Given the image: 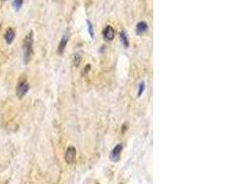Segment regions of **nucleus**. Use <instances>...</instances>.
<instances>
[{
  "label": "nucleus",
  "instance_id": "f257e3e1",
  "mask_svg": "<svg viewBox=\"0 0 245 184\" xmlns=\"http://www.w3.org/2000/svg\"><path fill=\"white\" fill-rule=\"evenodd\" d=\"M33 43H34V35L33 31L30 30L25 37L23 41V54H24V62L25 64H29L33 55Z\"/></svg>",
  "mask_w": 245,
  "mask_h": 184
},
{
  "label": "nucleus",
  "instance_id": "f03ea898",
  "mask_svg": "<svg viewBox=\"0 0 245 184\" xmlns=\"http://www.w3.org/2000/svg\"><path fill=\"white\" fill-rule=\"evenodd\" d=\"M29 89V83L26 79L20 80L17 86V90H16L17 97L19 99H22L25 97V95L28 93Z\"/></svg>",
  "mask_w": 245,
  "mask_h": 184
},
{
  "label": "nucleus",
  "instance_id": "7ed1b4c3",
  "mask_svg": "<svg viewBox=\"0 0 245 184\" xmlns=\"http://www.w3.org/2000/svg\"><path fill=\"white\" fill-rule=\"evenodd\" d=\"M122 149H123V144H117L112 149V151L110 152V155H109V158L112 162H117L119 160Z\"/></svg>",
  "mask_w": 245,
  "mask_h": 184
},
{
  "label": "nucleus",
  "instance_id": "20e7f679",
  "mask_svg": "<svg viewBox=\"0 0 245 184\" xmlns=\"http://www.w3.org/2000/svg\"><path fill=\"white\" fill-rule=\"evenodd\" d=\"M75 157H76V149L74 148V146H69L65 152V155H64V159H65L66 163L67 164L73 163Z\"/></svg>",
  "mask_w": 245,
  "mask_h": 184
},
{
  "label": "nucleus",
  "instance_id": "39448f33",
  "mask_svg": "<svg viewBox=\"0 0 245 184\" xmlns=\"http://www.w3.org/2000/svg\"><path fill=\"white\" fill-rule=\"evenodd\" d=\"M114 36H115L114 29L110 25H107L104 29V30H103V37H104V39L106 41H107V42H111L114 39Z\"/></svg>",
  "mask_w": 245,
  "mask_h": 184
},
{
  "label": "nucleus",
  "instance_id": "423d86ee",
  "mask_svg": "<svg viewBox=\"0 0 245 184\" xmlns=\"http://www.w3.org/2000/svg\"><path fill=\"white\" fill-rule=\"evenodd\" d=\"M15 36H16V32L15 30L12 29V28H9L5 33V40L7 42L8 44H11L14 38H15Z\"/></svg>",
  "mask_w": 245,
  "mask_h": 184
},
{
  "label": "nucleus",
  "instance_id": "0eeeda50",
  "mask_svg": "<svg viewBox=\"0 0 245 184\" xmlns=\"http://www.w3.org/2000/svg\"><path fill=\"white\" fill-rule=\"evenodd\" d=\"M148 30V24L145 21H140L136 25V32L138 35H142L144 34Z\"/></svg>",
  "mask_w": 245,
  "mask_h": 184
},
{
  "label": "nucleus",
  "instance_id": "6e6552de",
  "mask_svg": "<svg viewBox=\"0 0 245 184\" xmlns=\"http://www.w3.org/2000/svg\"><path fill=\"white\" fill-rule=\"evenodd\" d=\"M68 40H69V37L67 34L63 35V37L61 39V42L59 43V46H58V54H62L64 50H65V47L67 45V43H68Z\"/></svg>",
  "mask_w": 245,
  "mask_h": 184
},
{
  "label": "nucleus",
  "instance_id": "1a4fd4ad",
  "mask_svg": "<svg viewBox=\"0 0 245 184\" xmlns=\"http://www.w3.org/2000/svg\"><path fill=\"white\" fill-rule=\"evenodd\" d=\"M119 37H120V41L122 43V44L124 45V47H129V40H128V37L126 35V33L124 31H121L119 33Z\"/></svg>",
  "mask_w": 245,
  "mask_h": 184
},
{
  "label": "nucleus",
  "instance_id": "9d476101",
  "mask_svg": "<svg viewBox=\"0 0 245 184\" xmlns=\"http://www.w3.org/2000/svg\"><path fill=\"white\" fill-rule=\"evenodd\" d=\"M87 27H88V32H89V35H90V37H91V39H94V37H95V31H94L93 25H92V23H91L89 20H87Z\"/></svg>",
  "mask_w": 245,
  "mask_h": 184
},
{
  "label": "nucleus",
  "instance_id": "9b49d317",
  "mask_svg": "<svg viewBox=\"0 0 245 184\" xmlns=\"http://www.w3.org/2000/svg\"><path fill=\"white\" fill-rule=\"evenodd\" d=\"M22 5H23V0H14V2H13V7H14V9H15L17 11H19V10L21 9Z\"/></svg>",
  "mask_w": 245,
  "mask_h": 184
},
{
  "label": "nucleus",
  "instance_id": "f8f14e48",
  "mask_svg": "<svg viewBox=\"0 0 245 184\" xmlns=\"http://www.w3.org/2000/svg\"><path fill=\"white\" fill-rule=\"evenodd\" d=\"M81 59H82V57H81V55L79 54H74V56H73V64H74V66H79V64L81 63Z\"/></svg>",
  "mask_w": 245,
  "mask_h": 184
},
{
  "label": "nucleus",
  "instance_id": "ddd939ff",
  "mask_svg": "<svg viewBox=\"0 0 245 184\" xmlns=\"http://www.w3.org/2000/svg\"><path fill=\"white\" fill-rule=\"evenodd\" d=\"M144 89H145V85H144V83H143V82H141V83L140 84V86H139V90H138V97H141V96L142 95V93H143Z\"/></svg>",
  "mask_w": 245,
  "mask_h": 184
},
{
  "label": "nucleus",
  "instance_id": "4468645a",
  "mask_svg": "<svg viewBox=\"0 0 245 184\" xmlns=\"http://www.w3.org/2000/svg\"><path fill=\"white\" fill-rule=\"evenodd\" d=\"M2 1H3V2H5V1H8V0H2Z\"/></svg>",
  "mask_w": 245,
  "mask_h": 184
}]
</instances>
